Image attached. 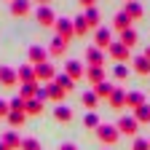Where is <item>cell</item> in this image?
<instances>
[{
  "label": "cell",
  "mask_w": 150,
  "mask_h": 150,
  "mask_svg": "<svg viewBox=\"0 0 150 150\" xmlns=\"http://www.w3.org/2000/svg\"><path fill=\"white\" fill-rule=\"evenodd\" d=\"M118 137H121V134H118V126H115V123H99V126H97V139H99L102 145H107V147L115 145Z\"/></svg>",
  "instance_id": "obj_1"
},
{
  "label": "cell",
  "mask_w": 150,
  "mask_h": 150,
  "mask_svg": "<svg viewBox=\"0 0 150 150\" xmlns=\"http://www.w3.org/2000/svg\"><path fill=\"white\" fill-rule=\"evenodd\" d=\"M107 56H110L115 64H126V62H131V51H129L121 40H112V46L107 48Z\"/></svg>",
  "instance_id": "obj_2"
},
{
  "label": "cell",
  "mask_w": 150,
  "mask_h": 150,
  "mask_svg": "<svg viewBox=\"0 0 150 150\" xmlns=\"http://www.w3.org/2000/svg\"><path fill=\"white\" fill-rule=\"evenodd\" d=\"M115 126H118V134H126V137H137V131H139V123L134 115H121Z\"/></svg>",
  "instance_id": "obj_3"
},
{
  "label": "cell",
  "mask_w": 150,
  "mask_h": 150,
  "mask_svg": "<svg viewBox=\"0 0 150 150\" xmlns=\"http://www.w3.org/2000/svg\"><path fill=\"white\" fill-rule=\"evenodd\" d=\"M54 30H56V35L62 38V40H72L75 38V27H72V19H67V16H62V19H56V24H54Z\"/></svg>",
  "instance_id": "obj_4"
},
{
  "label": "cell",
  "mask_w": 150,
  "mask_h": 150,
  "mask_svg": "<svg viewBox=\"0 0 150 150\" xmlns=\"http://www.w3.org/2000/svg\"><path fill=\"white\" fill-rule=\"evenodd\" d=\"M56 19H59V16L54 13L51 6H40V8L35 11V22L40 24V27H54V24H56Z\"/></svg>",
  "instance_id": "obj_5"
},
{
  "label": "cell",
  "mask_w": 150,
  "mask_h": 150,
  "mask_svg": "<svg viewBox=\"0 0 150 150\" xmlns=\"http://www.w3.org/2000/svg\"><path fill=\"white\" fill-rule=\"evenodd\" d=\"M27 59H30L32 67L48 62V48H46V46H30V48H27Z\"/></svg>",
  "instance_id": "obj_6"
},
{
  "label": "cell",
  "mask_w": 150,
  "mask_h": 150,
  "mask_svg": "<svg viewBox=\"0 0 150 150\" xmlns=\"http://www.w3.org/2000/svg\"><path fill=\"white\" fill-rule=\"evenodd\" d=\"M86 67H105V51L97 46L86 48Z\"/></svg>",
  "instance_id": "obj_7"
},
{
  "label": "cell",
  "mask_w": 150,
  "mask_h": 150,
  "mask_svg": "<svg viewBox=\"0 0 150 150\" xmlns=\"http://www.w3.org/2000/svg\"><path fill=\"white\" fill-rule=\"evenodd\" d=\"M0 86H3V88H13V86H19V75H16L13 67L0 64Z\"/></svg>",
  "instance_id": "obj_8"
},
{
  "label": "cell",
  "mask_w": 150,
  "mask_h": 150,
  "mask_svg": "<svg viewBox=\"0 0 150 150\" xmlns=\"http://www.w3.org/2000/svg\"><path fill=\"white\" fill-rule=\"evenodd\" d=\"M94 46H97V48H102V51H107V48L112 46V32H110L107 27L94 30Z\"/></svg>",
  "instance_id": "obj_9"
},
{
  "label": "cell",
  "mask_w": 150,
  "mask_h": 150,
  "mask_svg": "<svg viewBox=\"0 0 150 150\" xmlns=\"http://www.w3.org/2000/svg\"><path fill=\"white\" fill-rule=\"evenodd\" d=\"M35 78H38V83H54V78H56V70L48 64V62H43V64H38L35 67Z\"/></svg>",
  "instance_id": "obj_10"
},
{
  "label": "cell",
  "mask_w": 150,
  "mask_h": 150,
  "mask_svg": "<svg viewBox=\"0 0 150 150\" xmlns=\"http://www.w3.org/2000/svg\"><path fill=\"white\" fill-rule=\"evenodd\" d=\"M64 75H70L72 81H81L83 75H86V67H83L78 59H67V62H64Z\"/></svg>",
  "instance_id": "obj_11"
},
{
  "label": "cell",
  "mask_w": 150,
  "mask_h": 150,
  "mask_svg": "<svg viewBox=\"0 0 150 150\" xmlns=\"http://www.w3.org/2000/svg\"><path fill=\"white\" fill-rule=\"evenodd\" d=\"M107 105H110L112 110H123V107H126V91L115 86V88H112V94L107 97Z\"/></svg>",
  "instance_id": "obj_12"
},
{
  "label": "cell",
  "mask_w": 150,
  "mask_h": 150,
  "mask_svg": "<svg viewBox=\"0 0 150 150\" xmlns=\"http://www.w3.org/2000/svg\"><path fill=\"white\" fill-rule=\"evenodd\" d=\"M67 48H70V43L62 40L59 35H54V38H51V43H48V56H64Z\"/></svg>",
  "instance_id": "obj_13"
},
{
  "label": "cell",
  "mask_w": 150,
  "mask_h": 150,
  "mask_svg": "<svg viewBox=\"0 0 150 150\" xmlns=\"http://www.w3.org/2000/svg\"><path fill=\"white\" fill-rule=\"evenodd\" d=\"M30 13H32V3H30V0H13V3H11V16H16V19L22 16L24 19Z\"/></svg>",
  "instance_id": "obj_14"
},
{
  "label": "cell",
  "mask_w": 150,
  "mask_h": 150,
  "mask_svg": "<svg viewBox=\"0 0 150 150\" xmlns=\"http://www.w3.org/2000/svg\"><path fill=\"white\" fill-rule=\"evenodd\" d=\"M145 105V94L142 91H126V107L134 112V110H139Z\"/></svg>",
  "instance_id": "obj_15"
},
{
  "label": "cell",
  "mask_w": 150,
  "mask_h": 150,
  "mask_svg": "<svg viewBox=\"0 0 150 150\" xmlns=\"http://www.w3.org/2000/svg\"><path fill=\"white\" fill-rule=\"evenodd\" d=\"M131 67H134L137 75H150V59H145V54L131 56Z\"/></svg>",
  "instance_id": "obj_16"
},
{
  "label": "cell",
  "mask_w": 150,
  "mask_h": 150,
  "mask_svg": "<svg viewBox=\"0 0 150 150\" xmlns=\"http://www.w3.org/2000/svg\"><path fill=\"white\" fill-rule=\"evenodd\" d=\"M83 78L91 83V86H99L105 81V67H86V75Z\"/></svg>",
  "instance_id": "obj_17"
},
{
  "label": "cell",
  "mask_w": 150,
  "mask_h": 150,
  "mask_svg": "<svg viewBox=\"0 0 150 150\" xmlns=\"http://www.w3.org/2000/svg\"><path fill=\"white\" fill-rule=\"evenodd\" d=\"M16 75H19V83H38L35 67H32V64H22V67L16 70Z\"/></svg>",
  "instance_id": "obj_18"
},
{
  "label": "cell",
  "mask_w": 150,
  "mask_h": 150,
  "mask_svg": "<svg viewBox=\"0 0 150 150\" xmlns=\"http://www.w3.org/2000/svg\"><path fill=\"white\" fill-rule=\"evenodd\" d=\"M123 13L131 19V22H139V19L145 16V11H142V6L137 3V0H134V3H126V6H123Z\"/></svg>",
  "instance_id": "obj_19"
},
{
  "label": "cell",
  "mask_w": 150,
  "mask_h": 150,
  "mask_svg": "<svg viewBox=\"0 0 150 150\" xmlns=\"http://www.w3.org/2000/svg\"><path fill=\"white\" fill-rule=\"evenodd\" d=\"M81 105L88 110V112H94L97 110V105H99V97L94 94V88H88V91H83V97H81Z\"/></svg>",
  "instance_id": "obj_20"
},
{
  "label": "cell",
  "mask_w": 150,
  "mask_h": 150,
  "mask_svg": "<svg viewBox=\"0 0 150 150\" xmlns=\"http://www.w3.org/2000/svg\"><path fill=\"white\" fill-rule=\"evenodd\" d=\"M0 142H3L8 150H19V147H22V137H19L16 134V131L11 129V131H6V134H3V139H0Z\"/></svg>",
  "instance_id": "obj_21"
},
{
  "label": "cell",
  "mask_w": 150,
  "mask_h": 150,
  "mask_svg": "<svg viewBox=\"0 0 150 150\" xmlns=\"http://www.w3.org/2000/svg\"><path fill=\"white\" fill-rule=\"evenodd\" d=\"M121 43H123V46L131 51V48H134V46L139 43V35H137V30H134V27H131V30H123V32H121Z\"/></svg>",
  "instance_id": "obj_22"
},
{
  "label": "cell",
  "mask_w": 150,
  "mask_h": 150,
  "mask_svg": "<svg viewBox=\"0 0 150 150\" xmlns=\"http://www.w3.org/2000/svg\"><path fill=\"white\" fill-rule=\"evenodd\" d=\"M131 24H134V22H131V19H129L123 11H118L115 16H112V27H115L118 32H123V30H131Z\"/></svg>",
  "instance_id": "obj_23"
},
{
  "label": "cell",
  "mask_w": 150,
  "mask_h": 150,
  "mask_svg": "<svg viewBox=\"0 0 150 150\" xmlns=\"http://www.w3.org/2000/svg\"><path fill=\"white\" fill-rule=\"evenodd\" d=\"M54 118L59 121V123H70V121H72V110H70L67 105H56V107H54Z\"/></svg>",
  "instance_id": "obj_24"
},
{
  "label": "cell",
  "mask_w": 150,
  "mask_h": 150,
  "mask_svg": "<svg viewBox=\"0 0 150 150\" xmlns=\"http://www.w3.org/2000/svg\"><path fill=\"white\" fill-rule=\"evenodd\" d=\"M6 121H8V126H11L13 131H16V129H22V126L27 123V112H13V110H11Z\"/></svg>",
  "instance_id": "obj_25"
},
{
  "label": "cell",
  "mask_w": 150,
  "mask_h": 150,
  "mask_svg": "<svg viewBox=\"0 0 150 150\" xmlns=\"http://www.w3.org/2000/svg\"><path fill=\"white\" fill-rule=\"evenodd\" d=\"M22 88H19V97H22L24 102H30V99H35V91H38V86L40 83H19Z\"/></svg>",
  "instance_id": "obj_26"
},
{
  "label": "cell",
  "mask_w": 150,
  "mask_h": 150,
  "mask_svg": "<svg viewBox=\"0 0 150 150\" xmlns=\"http://www.w3.org/2000/svg\"><path fill=\"white\" fill-rule=\"evenodd\" d=\"M54 83L59 86L62 91H67V94H70V91H72V86H75V81L70 78V75H64V72H56V78H54Z\"/></svg>",
  "instance_id": "obj_27"
},
{
  "label": "cell",
  "mask_w": 150,
  "mask_h": 150,
  "mask_svg": "<svg viewBox=\"0 0 150 150\" xmlns=\"http://www.w3.org/2000/svg\"><path fill=\"white\" fill-rule=\"evenodd\" d=\"M72 27H75V38H83L86 32H88V22H86V16L81 13V16H75L72 19Z\"/></svg>",
  "instance_id": "obj_28"
},
{
  "label": "cell",
  "mask_w": 150,
  "mask_h": 150,
  "mask_svg": "<svg viewBox=\"0 0 150 150\" xmlns=\"http://www.w3.org/2000/svg\"><path fill=\"white\" fill-rule=\"evenodd\" d=\"M43 105L46 102H40V99H30V102H24V112H27V115H40V112L46 110Z\"/></svg>",
  "instance_id": "obj_29"
},
{
  "label": "cell",
  "mask_w": 150,
  "mask_h": 150,
  "mask_svg": "<svg viewBox=\"0 0 150 150\" xmlns=\"http://www.w3.org/2000/svg\"><path fill=\"white\" fill-rule=\"evenodd\" d=\"M86 22H88V30H99V11H97V6L94 8H86Z\"/></svg>",
  "instance_id": "obj_30"
},
{
  "label": "cell",
  "mask_w": 150,
  "mask_h": 150,
  "mask_svg": "<svg viewBox=\"0 0 150 150\" xmlns=\"http://www.w3.org/2000/svg\"><path fill=\"white\" fill-rule=\"evenodd\" d=\"M46 88H48V99H54V102H62L64 97H67V91H62L56 83H43Z\"/></svg>",
  "instance_id": "obj_31"
},
{
  "label": "cell",
  "mask_w": 150,
  "mask_h": 150,
  "mask_svg": "<svg viewBox=\"0 0 150 150\" xmlns=\"http://www.w3.org/2000/svg\"><path fill=\"white\" fill-rule=\"evenodd\" d=\"M112 88H115V86H112L110 81H102L99 86H94V94H97V97H99V99H107V97H110V94H112Z\"/></svg>",
  "instance_id": "obj_32"
},
{
  "label": "cell",
  "mask_w": 150,
  "mask_h": 150,
  "mask_svg": "<svg viewBox=\"0 0 150 150\" xmlns=\"http://www.w3.org/2000/svg\"><path fill=\"white\" fill-rule=\"evenodd\" d=\"M131 115L137 118V123H150V105L145 102L139 110H134V112H131Z\"/></svg>",
  "instance_id": "obj_33"
},
{
  "label": "cell",
  "mask_w": 150,
  "mask_h": 150,
  "mask_svg": "<svg viewBox=\"0 0 150 150\" xmlns=\"http://www.w3.org/2000/svg\"><path fill=\"white\" fill-rule=\"evenodd\" d=\"M99 123H102V121H99L97 112H86V118H83V126H86V129H94V131H97Z\"/></svg>",
  "instance_id": "obj_34"
},
{
  "label": "cell",
  "mask_w": 150,
  "mask_h": 150,
  "mask_svg": "<svg viewBox=\"0 0 150 150\" xmlns=\"http://www.w3.org/2000/svg\"><path fill=\"white\" fill-rule=\"evenodd\" d=\"M112 78L115 81H126L129 78V64H115L112 67Z\"/></svg>",
  "instance_id": "obj_35"
},
{
  "label": "cell",
  "mask_w": 150,
  "mask_h": 150,
  "mask_svg": "<svg viewBox=\"0 0 150 150\" xmlns=\"http://www.w3.org/2000/svg\"><path fill=\"white\" fill-rule=\"evenodd\" d=\"M19 150H43V147H40V142H38L35 137H24V139H22V147H19Z\"/></svg>",
  "instance_id": "obj_36"
},
{
  "label": "cell",
  "mask_w": 150,
  "mask_h": 150,
  "mask_svg": "<svg viewBox=\"0 0 150 150\" xmlns=\"http://www.w3.org/2000/svg\"><path fill=\"white\" fill-rule=\"evenodd\" d=\"M8 107L13 112H24V99L22 97H13V99H8Z\"/></svg>",
  "instance_id": "obj_37"
},
{
  "label": "cell",
  "mask_w": 150,
  "mask_h": 150,
  "mask_svg": "<svg viewBox=\"0 0 150 150\" xmlns=\"http://www.w3.org/2000/svg\"><path fill=\"white\" fill-rule=\"evenodd\" d=\"M131 150H150V142L142 139V137H134V145H131Z\"/></svg>",
  "instance_id": "obj_38"
},
{
  "label": "cell",
  "mask_w": 150,
  "mask_h": 150,
  "mask_svg": "<svg viewBox=\"0 0 150 150\" xmlns=\"http://www.w3.org/2000/svg\"><path fill=\"white\" fill-rule=\"evenodd\" d=\"M35 99L46 102V99H48V88H46V86H38V91H35Z\"/></svg>",
  "instance_id": "obj_39"
},
{
  "label": "cell",
  "mask_w": 150,
  "mask_h": 150,
  "mask_svg": "<svg viewBox=\"0 0 150 150\" xmlns=\"http://www.w3.org/2000/svg\"><path fill=\"white\" fill-rule=\"evenodd\" d=\"M8 112H11V107H8V99H0V118H8Z\"/></svg>",
  "instance_id": "obj_40"
},
{
  "label": "cell",
  "mask_w": 150,
  "mask_h": 150,
  "mask_svg": "<svg viewBox=\"0 0 150 150\" xmlns=\"http://www.w3.org/2000/svg\"><path fill=\"white\" fill-rule=\"evenodd\" d=\"M59 150H78V145L75 142H64V145H59Z\"/></svg>",
  "instance_id": "obj_41"
},
{
  "label": "cell",
  "mask_w": 150,
  "mask_h": 150,
  "mask_svg": "<svg viewBox=\"0 0 150 150\" xmlns=\"http://www.w3.org/2000/svg\"><path fill=\"white\" fill-rule=\"evenodd\" d=\"M78 3H81L83 8H94V6H97V0H78Z\"/></svg>",
  "instance_id": "obj_42"
},
{
  "label": "cell",
  "mask_w": 150,
  "mask_h": 150,
  "mask_svg": "<svg viewBox=\"0 0 150 150\" xmlns=\"http://www.w3.org/2000/svg\"><path fill=\"white\" fill-rule=\"evenodd\" d=\"M35 3H40V6H48V3H51V0H35Z\"/></svg>",
  "instance_id": "obj_43"
},
{
  "label": "cell",
  "mask_w": 150,
  "mask_h": 150,
  "mask_svg": "<svg viewBox=\"0 0 150 150\" xmlns=\"http://www.w3.org/2000/svg\"><path fill=\"white\" fill-rule=\"evenodd\" d=\"M145 59H150V46H147V48H145Z\"/></svg>",
  "instance_id": "obj_44"
},
{
  "label": "cell",
  "mask_w": 150,
  "mask_h": 150,
  "mask_svg": "<svg viewBox=\"0 0 150 150\" xmlns=\"http://www.w3.org/2000/svg\"><path fill=\"white\" fill-rule=\"evenodd\" d=\"M0 150H8V147H6V145H3V142H0Z\"/></svg>",
  "instance_id": "obj_45"
},
{
  "label": "cell",
  "mask_w": 150,
  "mask_h": 150,
  "mask_svg": "<svg viewBox=\"0 0 150 150\" xmlns=\"http://www.w3.org/2000/svg\"><path fill=\"white\" fill-rule=\"evenodd\" d=\"M126 3H134V0H126Z\"/></svg>",
  "instance_id": "obj_46"
},
{
  "label": "cell",
  "mask_w": 150,
  "mask_h": 150,
  "mask_svg": "<svg viewBox=\"0 0 150 150\" xmlns=\"http://www.w3.org/2000/svg\"><path fill=\"white\" fill-rule=\"evenodd\" d=\"M8 3H13V0H8Z\"/></svg>",
  "instance_id": "obj_47"
},
{
  "label": "cell",
  "mask_w": 150,
  "mask_h": 150,
  "mask_svg": "<svg viewBox=\"0 0 150 150\" xmlns=\"http://www.w3.org/2000/svg\"><path fill=\"white\" fill-rule=\"evenodd\" d=\"M147 142H150V139H147Z\"/></svg>",
  "instance_id": "obj_48"
},
{
  "label": "cell",
  "mask_w": 150,
  "mask_h": 150,
  "mask_svg": "<svg viewBox=\"0 0 150 150\" xmlns=\"http://www.w3.org/2000/svg\"><path fill=\"white\" fill-rule=\"evenodd\" d=\"M105 150H107V147H105Z\"/></svg>",
  "instance_id": "obj_49"
}]
</instances>
